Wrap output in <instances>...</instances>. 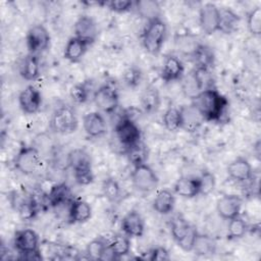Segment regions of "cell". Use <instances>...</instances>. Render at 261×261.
Masks as SVG:
<instances>
[{"mask_svg":"<svg viewBox=\"0 0 261 261\" xmlns=\"http://www.w3.org/2000/svg\"><path fill=\"white\" fill-rule=\"evenodd\" d=\"M143 79V73L139 67L136 65H129L125 68L122 73L123 83L129 88H136L140 85Z\"/></svg>","mask_w":261,"mask_h":261,"instance_id":"41","label":"cell"},{"mask_svg":"<svg viewBox=\"0 0 261 261\" xmlns=\"http://www.w3.org/2000/svg\"><path fill=\"white\" fill-rule=\"evenodd\" d=\"M40 163V153L33 146H22L14 157L13 165L24 175L33 174Z\"/></svg>","mask_w":261,"mask_h":261,"instance_id":"9","label":"cell"},{"mask_svg":"<svg viewBox=\"0 0 261 261\" xmlns=\"http://www.w3.org/2000/svg\"><path fill=\"white\" fill-rule=\"evenodd\" d=\"M68 166L71 168L74 180L77 185L88 186L94 180L92 159L90 154L83 148H75L67 154Z\"/></svg>","mask_w":261,"mask_h":261,"instance_id":"2","label":"cell"},{"mask_svg":"<svg viewBox=\"0 0 261 261\" xmlns=\"http://www.w3.org/2000/svg\"><path fill=\"white\" fill-rule=\"evenodd\" d=\"M247 28L249 33L254 37L261 35V8H253L247 15Z\"/></svg>","mask_w":261,"mask_h":261,"instance_id":"39","label":"cell"},{"mask_svg":"<svg viewBox=\"0 0 261 261\" xmlns=\"http://www.w3.org/2000/svg\"><path fill=\"white\" fill-rule=\"evenodd\" d=\"M134 7L138 14L147 21L161 17V7L154 0H138L134 2Z\"/></svg>","mask_w":261,"mask_h":261,"instance_id":"29","label":"cell"},{"mask_svg":"<svg viewBox=\"0 0 261 261\" xmlns=\"http://www.w3.org/2000/svg\"><path fill=\"white\" fill-rule=\"evenodd\" d=\"M134 188L141 193H151L159 185V177L154 169L147 163L134 166L130 174Z\"/></svg>","mask_w":261,"mask_h":261,"instance_id":"5","label":"cell"},{"mask_svg":"<svg viewBox=\"0 0 261 261\" xmlns=\"http://www.w3.org/2000/svg\"><path fill=\"white\" fill-rule=\"evenodd\" d=\"M92 217L91 205L82 199H72L68 205V220L73 224L87 222Z\"/></svg>","mask_w":261,"mask_h":261,"instance_id":"23","label":"cell"},{"mask_svg":"<svg viewBox=\"0 0 261 261\" xmlns=\"http://www.w3.org/2000/svg\"><path fill=\"white\" fill-rule=\"evenodd\" d=\"M175 194L169 189H161L157 192L152 202V208L160 215L170 214L175 207Z\"/></svg>","mask_w":261,"mask_h":261,"instance_id":"22","label":"cell"},{"mask_svg":"<svg viewBox=\"0 0 261 261\" xmlns=\"http://www.w3.org/2000/svg\"><path fill=\"white\" fill-rule=\"evenodd\" d=\"M226 173L231 180L244 184L252 179L253 167L247 158L239 156L228 163Z\"/></svg>","mask_w":261,"mask_h":261,"instance_id":"16","label":"cell"},{"mask_svg":"<svg viewBox=\"0 0 261 261\" xmlns=\"http://www.w3.org/2000/svg\"><path fill=\"white\" fill-rule=\"evenodd\" d=\"M50 129L57 135H70L79 127V118L75 111L66 105L57 107L50 118Z\"/></svg>","mask_w":261,"mask_h":261,"instance_id":"4","label":"cell"},{"mask_svg":"<svg viewBox=\"0 0 261 261\" xmlns=\"http://www.w3.org/2000/svg\"><path fill=\"white\" fill-rule=\"evenodd\" d=\"M106 7L116 13H124L134 7V1L130 0H111L105 2Z\"/></svg>","mask_w":261,"mask_h":261,"instance_id":"43","label":"cell"},{"mask_svg":"<svg viewBox=\"0 0 261 261\" xmlns=\"http://www.w3.org/2000/svg\"><path fill=\"white\" fill-rule=\"evenodd\" d=\"M89 44H87L85 41L72 36L71 38L68 39L64 51H63V57L67 61L71 63H76L82 60V58L85 56Z\"/></svg>","mask_w":261,"mask_h":261,"instance_id":"25","label":"cell"},{"mask_svg":"<svg viewBox=\"0 0 261 261\" xmlns=\"http://www.w3.org/2000/svg\"><path fill=\"white\" fill-rule=\"evenodd\" d=\"M18 105L24 114L32 115L37 113L42 105L40 90L34 85L27 86L18 95Z\"/></svg>","mask_w":261,"mask_h":261,"instance_id":"13","label":"cell"},{"mask_svg":"<svg viewBox=\"0 0 261 261\" xmlns=\"http://www.w3.org/2000/svg\"><path fill=\"white\" fill-rule=\"evenodd\" d=\"M162 123L166 130L176 133L182 128V119L179 108L169 107L165 110L162 116Z\"/></svg>","mask_w":261,"mask_h":261,"instance_id":"31","label":"cell"},{"mask_svg":"<svg viewBox=\"0 0 261 261\" xmlns=\"http://www.w3.org/2000/svg\"><path fill=\"white\" fill-rule=\"evenodd\" d=\"M219 31L222 34H232L237 31L241 17L230 8H219Z\"/></svg>","mask_w":261,"mask_h":261,"instance_id":"28","label":"cell"},{"mask_svg":"<svg viewBox=\"0 0 261 261\" xmlns=\"http://www.w3.org/2000/svg\"><path fill=\"white\" fill-rule=\"evenodd\" d=\"M191 100L192 104L202 115L204 121H220L228 107L226 97L214 87L201 91Z\"/></svg>","mask_w":261,"mask_h":261,"instance_id":"1","label":"cell"},{"mask_svg":"<svg viewBox=\"0 0 261 261\" xmlns=\"http://www.w3.org/2000/svg\"><path fill=\"white\" fill-rule=\"evenodd\" d=\"M20 255V259L23 260H41L42 259V255L40 250L39 251H35V252H30V253H23V254H19Z\"/></svg>","mask_w":261,"mask_h":261,"instance_id":"46","label":"cell"},{"mask_svg":"<svg viewBox=\"0 0 261 261\" xmlns=\"http://www.w3.org/2000/svg\"><path fill=\"white\" fill-rule=\"evenodd\" d=\"M73 33L74 37L85 41L91 46L98 39V24L92 16L84 14L75 20L73 24Z\"/></svg>","mask_w":261,"mask_h":261,"instance_id":"10","label":"cell"},{"mask_svg":"<svg viewBox=\"0 0 261 261\" xmlns=\"http://www.w3.org/2000/svg\"><path fill=\"white\" fill-rule=\"evenodd\" d=\"M83 128L90 138H101L107 133V123L99 111H91L83 116Z\"/></svg>","mask_w":261,"mask_h":261,"instance_id":"17","label":"cell"},{"mask_svg":"<svg viewBox=\"0 0 261 261\" xmlns=\"http://www.w3.org/2000/svg\"><path fill=\"white\" fill-rule=\"evenodd\" d=\"M108 246L111 252L113 253L115 259L120 258L122 256L127 255L130 252V249H132L130 238L123 232L115 233L109 240Z\"/></svg>","mask_w":261,"mask_h":261,"instance_id":"30","label":"cell"},{"mask_svg":"<svg viewBox=\"0 0 261 261\" xmlns=\"http://www.w3.org/2000/svg\"><path fill=\"white\" fill-rule=\"evenodd\" d=\"M13 247L19 253H30L40 250L39 234L32 228H21L14 232Z\"/></svg>","mask_w":261,"mask_h":261,"instance_id":"12","label":"cell"},{"mask_svg":"<svg viewBox=\"0 0 261 261\" xmlns=\"http://www.w3.org/2000/svg\"><path fill=\"white\" fill-rule=\"evenodd\" d=\"M180 113H181V119H182V128L184 130L188 133H195L197 132L202 123L204 122V119L200 112L196 109V107L191 103L190 105H184L179 107Z\"/></svg>","mask_w":261,"mask_h":261,"instance_id":"24","label":"cell"},{"mask_svg":"<svg viewBox=\"0 0 261 261\" xmlns=\"http://www.w3.org/2000/svg\"><path fill=\"white\" fill-rule=\"evenodd\" d=\"M126 156L133 166L144 164L148 159V148L145 143L139 141L133 146L126 148Z\"/></svg>","mask_w":261,"mask_h":261,"instance_id":"33","label":"cell"},{"mask_svg":"<svg viewBox=\"0 0 261 261\" xmlns=\"http://www.w3.org/2000/svg\"><path fill=\"white\" fill-rule=\"evenodd\" d=\"M120 228L129 238H141L145 232L144 218L137 210H130L122 217Z\"/></svg>","mask_w":261,"mask_h":261,"instance_id":"18","label":"cell"},{"mask_svg":"<svg viewBox=\"0 0 261 261\" xmlns=\"http://www.w3.org/2000/svg\"><path fill=\"white\" fill-rule=\"evenodd\" d=\"M184 75H185V65L181 59L174 54L166 55L160 70L161 80L164 83L168 84V83L180 81L184 77Z\"/></svg>","mask_w":261,"mask_h":261,"instance_id":"14","label":"cell"},{"mask_svg":"<svg viewBox=\"0 0 261 261\" xmlns=\"http://www.w3.org/2000/svg\"><path fill=\"white\" fill-rule=\"evenodd\" d=\"M109 244V240L104 237H96L92 241H90L85 249V254L87 258L93 260H101L103 253L106 251Z\"/></svg>","mask_w":261,"mask_h":261,"instance_id":"34","label":"cell"},{"mask_svg":"<svg viewBox=\"0 0 261 261\" xmlns=\"http://www.w3.org/2000/svg\"><path fill=\"white\" fill-rule=\"evenodd\" d=\"M41 66H40V59L39 55L35 54H28L20 65L19 73L21 77L28 82L36 81L40 76Z\"/></svg>","mask_w":261,"mask_h":261,"instance_id":"27","label":"cell"},{"mask_svg":"<svg viewBox=\"0 0 261 261\" xmlns=\"http://www.w3.org/2000/svg\"><path fill=\"white\" fill-rule=\"evenodd\" d=\"M101 190L107 201L113 204L118 202L122 195V190L118 180L112 176H108L103 179Z\"/></svg>","mask_w":261,"mask_h":261,"instance_id":"32","label":"cell"},{"mask_svg":"<svg viewBox=\"0 0 261 261\" xmlns=\"http://www.w3.org/2000/svg\"><path fill=\"white\" fill-rule=\"evenodd\" d=\"M215 250H216L215 241L207 234L199 233L196 239L192 252H195L197 255L206 256V255L214 254Z\"/></svg>","mask_w":261,"mask_h":261,"instance_id":"36","label":"cell"},{"mask_svg":"<svg viewBox=\"0 0 261 261\" xmlns=\"http://www.w3.org/2000/svg\"><path fill=\"white\" fill-rule=\"evenodd\" d=\"M198 234H199V232H198L196 226H195V225H192L190 231L186 234V237H185L180 242L177 243V246H178L182 251H185V252H192Z\"/></svg>","mask_w":261,"mask_h":261,"instance_id":"44","label":"cell"},{"mask_svg":"<svg viewBox=\"0 0 261 261\" xmlns=\"http://www.w3.org/2000/svg\"><path fill=\"white\" fill-rule=\"evenodd\" d=\"M248 230L246 220L241 215H238L228 220L227 224V237L232 240L243 238Z\"/></svg>","mask_w":261,"mask_h":261,"instance_id":"38","label":"cell"},{"mask_svg":"<svg viewBox=\"0 0 261 261\" xmlns=\"http://www.w3.org/2000/svg\"><path fill=\"white\" fill-rule=\"evenodd\" d=\"M199 179H200V195L207 196L214 191L216 186V178L212 172L208 170L202 171L201 175H199Z\"/></svg>","mask_w":261,"mask_h":261,"instance_id":"42","label":"cell"},{"mask_svg":"<svg viewBox=\"0 0 261 261\" xmlns=\"http://www.w3.org/2000/svg\"><path fill=\"white\" fill-rule=\"evenodd\" d=\"M47 198L50 206L54 208L62 206L64 204L69 205V203L72 201L70 189L64 182H60L52 186V188L50 189L47 195Z\"/></svg>","mask_w":261,"mask_h":261,"instance_id":"26","label":"cell"},{"mask_svg":"<svg viewBox=\"0 0 261 261\" xmlns=\"http://www.w3.org/2000/svg\"><path fill=\"white\" fill-rule=\"evenodd\" d=\"M114 133L118 142L128 148L134 144L141 141V129L137 122L127 117L126 115H121L114 126Z\"/></svg>","mask_w":261,"mask_h":261,"instance_id":"6","label":"cell"},{"mask_svg":"<svg viewBox=\"0 0 261 261\" xmlns=\"http://www.w3.org/2000/svg\"><path fill=\"white\" fill-rule=\"evenodd\" d=\"M173 193L181 198L192 199L200 195L199 176L184 175L176 179L173 185Z\"/></svg>","mask_w":261,"mask_h":261,"instance_id":"20","label":"cell"},{"mask_svg":"<svg viewBox=\"0 0 261 261\" xmlns=\"http://www.w3.org/2000/svg\"><path fill=\"white\" fill-rule=\"evenodd\" d=\"M243 199L234 194L224 195L216 202V212L218 216L224 220H229L241 215Z\"/></svg>","mask_w":261,"mask_h":261,"instance_id":"15","label":"cell"},{"mask_svg":"<svg viewBox=\"0 0 261 261\" xmlns=\"http://www.w3.org/2000/svg\"><path fill=\"white\" fill-rule=\"evenodd\" d=\"M93 100L97 108L106 113L112 114L119 105V95L117 90L111 85H102L93 94Z\"/></svg>","mask_w":261,"mask_h":261,"instance_id":"7","label":"cell"},{"mask_svg":"<svg viewBox=\"0 0 261 261\" xmlns=\"http://www.w3.org/2000/svg\"><path fill=\"white\" fill-rule=\"evenodd\" d=\"M161 105L159 90L152 84L145 87L140 96V106L143 113L152 115L158 111Z\"/></svg>","mask_w":261,"mask_h":261,"instance_id":"19","label":"cell"},{"mask_svg":"<svg viewBox=\"0 0 261 261\" xmlns=\"http://www.w3.org/2000/svg\"><path fill=\"white\" fill-rule=\"evenodd\" d=\"M15 210L22 220H32L38 213V205L32 198H24L16 202Z\"/></svg>","mask_w":261,"mask_h":261,"instance_id":"37","label":"cell"},{"mask_svg":"<svg viewBox=\"0 0 261 261\" xmlns=\"http://www.w3.org/2000/svg\"><path fill=\"white\" fill-rule=\"evenodd\" d=\"M149 260H157V261H168L170 260V255L169 252L165 247H155L149 252Z\"/></svg>","mask_w":261,"mask_h":261,"instance_id":"45","label":"cell"},{"mask_svg":"<svg viewBox=\"0 0 261 261\" xmlns=\"http://www.w3.org/2000/svg\"><path fill=\"white\" fill-rule=\"evenodd\" d=\"M193 224H191L182 215L174 216L170 222V233L172 239L177 244L190 231Z\"/></svg>","mask_w":261,"mask_h":261,"instance_id":"35","label":"cell"},{"mask_svg":"<svg viewBox=\"0 0 261 261\" xmlns=\"http://www.w3.org/2000/svg\"><path fill=\"white\" fill-rule=\"evenodd\" d=\"M190 57L195 65V69L199 70H209L215 60L212 48L205 44H198Z\"/></svg>","mask_w":261,"mask_h":261,"instance_id":"21","label":"cell"},{"mask_svg":"<svg viewBox=\"0 0 261 261\" xmlns=\"http://www.w3.org/2000/svg\"><path fill=\"white\" fill-rule=\"evenodd\" d=\"M219 7L214 3H205L199 10V23L204 34L210 36L219 31Z\"/></svg>","mask_w":261,"mask_h":261,"instance_id":"11","label":"cell"},{"mask_svg":"<svg viewBox=\"0 0 261 261\" xmlns=\"http://www.w3.org/2000/svg\"><path fill=\"white\" fill-rule=\"evenodd\" d=\"M51 37L49 31L41 23L31 27L25 36L27 48L30 54L39 55L50 46Z\"/></svg>","mask_w":261,"mask_h":261,"instance_id":"8","label":"cell"},{"mask_svg":"<svg viewBox=\"0 0 261 261\" xmlns=\"http://www.w3.org/2000/svg\"><path fill=\"white\" fill-rule=\"evenodd\" d=\"M166 36L167 27L161 17L148 21L142 34L144 49L151 55H157L164 45Z\"/></svg>","mask_w":261,"mask_h":261,"instance_id":"3","label":"cell"},{"mask_svg":"<svg viewBox=\"0 0 261 261\" xmlns=\"http://www.w3.org/2000/svg\"><path fill=\"white\" fill-rule=\"evenodd\" d=\"M69 96L73 102L77 104H84L89 100L90 89L86 82L73 85L69 90Z\"/></svg>","mask_w":261,"mask_h":261,"instance_id":"40","label":"cell"}]
</instances>
